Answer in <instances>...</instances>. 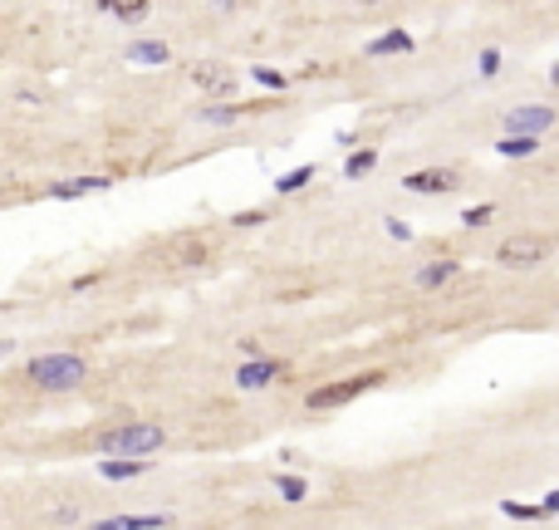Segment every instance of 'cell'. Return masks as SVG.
Returning a JSON list of instances; mask_svg holds the SVG:
<instances>
[{
    "label": "cell",
    "mask_w": 559,
    "mask_h": 530,
    "mask_svg": "<svg viewBox=\"0 0 559 530\" xmlns=\"http://www.w3.org/2000/svg\"><path fill=\"white\" fill-rule=\"evenodd\" d=\"M462 222H466V226H485V222H491V207H466Z\"/></svg>",
    "instance_id": "obj_25"
},
{
    "label": "cell",
    "mask_w": 559,
    "mask_h": 530,
    "mask_svg": "<svg viewBox=\"0 0 559 530\" xmlns=\"http://www.w3.org/2000/svg\"><path fill=\"white\" fill-rule=\"evenodd\" d=\"M383 231H388L392 241H412V226H408V222H398V216H388V222H383Z\"/></svg>",
    "instance_id": "obj_24"
},
{
    "label": "cell",
    "mask_w": 559,
    "mask_h": 530,
    "mask_svg": "<svg viewBox=\"0 0 559 530\" xmlns=\"http://www.w3.org/2000/svg\"><path fill=\"white\" fill-rule=\"evenodd\" d=\"M113 177H69V182H54L50 197L54 202H74V197H89V191H108Z\"/></svg>",
    "instance_id": "obj_9"
},
{
    "label": "cell",
    "mask_w": 559,
    "mask_h": 530,
    "mask_svg": "<svg viewBox=\"0 0 559 530\" xmlns=\"http://www.w3.org/2000/svg\"><path fill=\"white\" fill-rule=\"evenodd\" d=\"M236 118H241V108H236V104H206L197 113V123H206V128H231Z\"/></svg>",
    "instance_id": "obj_15"
},
{
    "label": "cell",
    "mask_w": 559,
    "mask_h": 530,
    "mask_svg": "<svg viewBox=\"0 0 559 530\" xmlns=\"http://www.w3.org/2000/svg\"><path fill=\"white\" fill-rule=\"evenodd\" d=\"M108 11H113L118 20H143V15H148V5H143V0H133V5H108Z\"/></svg>",
    "instance_id": "obj_23"
},
{
    "label": "cell",
    "mask_w": 559,
    "mask_h": 530,
    "mask_svg": "<svg viewBox=\"0 0 559 530\" xmlns=\"http://www.w3.org/2000/svg\"><path fill=\"white\" fill-rule=\"evenodd\" d=\"M251 74H255V84H265V89H285L290 84V74H280V69H265V64H260V69H251Z\"/></svg>",
    "instance_id": "obj_21"
},
{
    "label": "cell",
    "mask_w": 559,
    "mask_h": 530,
    "mask_svg": "<svg viewBox=\"0 0 559 530\" xmlns=\"http://www.w3.org/2000/svg\"><path fill=\"white\" fill-rule=\"evenodd\" d=\"M402 187H408V191H452L456 187V172L452 168H423V172H408Z\"/></svg>",
    "instance_id": "obj_8"
},
{
    "label": "cell",
    "mask_w": 559,
    "mask_h": 530,
    "mask_svg": "<svg viewBox=\"0 0 559 530\" xmlns=\"http://www.w3.org/2000/svg\"><path fill=\"white\" fill-rule=\"evenodd\" d=\"M314 182V162H299L295 172H285V177L275 182V191H299V187H309Z\"/></svg>",
    "instance_id": "obj_17"
},
{
    "label": "cell",
    "mask_w": 559,
    "mask_h": 530,
    "mask_svg": "<svg viewBox=\"0 0 559 530\" xmlns=\"http://www.w3.org/2000/svg\"><path fill=\"white\" fill-rule=\"evenodd\" d=\"M123 59H128V64H167L172 50H167L162 40H133V44L123 50Z\"/></svg>",
    "instance_id": "obj_10"
},
{
    "label": "cell",
    "mask_w": 559,
    "mask_h": 530,
    "mask_svg": "<svg viewBox=\"0 0 559 530\" xmlns=\"http://www.w3.org/2000/svg\"><path fill=\"white\" fill-rule=\"evenodd\" d=\"M191 79H197L201 89H212V94H231V79H226V69L221 64H197V69H191Z\"/></svg>",
    "instance_id": "obj_14"
},
{
    "label": "cell",
    "mask_w": 559,
    "mask_h": 530,
    "mask_svg": "<svg viewBox=\"0 0 559 530\" xmlns=\"http://www.w3.org/2000/svg\"><path fill=\"white\" fill-rule=\"evenodd\" d=\"M275 487H280V496H285L290 506H299V501L309 496V481H305V477H280Z\"/></svg>",
    "instance_id": "obj_19"
},
{
    "label": "cell",
    "mask_w": 559,
    "mask_h": 530,
    "mask_svg": "<svg viewBox=\"0 0 559 530\" xmlns=\"http://www.w3.org/2000/svg\"><path fill=\"white\" fill-rule=\"evenodd\" d=\"M501 511H506L510 520H545V511H540V506H525V501H501Z\"/></svg>",
    "instance_id": "obj_20"
},
{
    "label": "cell",
    "mask_w": 559,
    "mask_h": 530,
    "mask_svg": "<svg viewBox=\"0 0 559 530\" xmlns=\"http://www.w3.org/2000/svg\"><path fill=\"white\" fill-rule=\"evenodd\" d=\"M476 69H481V79H496V69H501V50H481Z\"/></svg>",
    "instance_id": "obj_22"
},
{
    "label": "cell",
    "mask_w": 559,
    "mask_h": 530,
    "mask_svg": "<svg viewBox=\"0 0 559 530\" xmlns=\"http://www.w3.org/2000/svg\"><path fill=\"white\" fill-rule=\"evenodd\" d=\"M456 270H462L456 261H432V265H423V270H417V285H423V290H437V285H446V280H456Z\"/></svg>",
    "instance_id": "obj_13"
},
{
    "label": "cell",
    "mask_w": 559,
    "mask_h": 530,
    "mask_svg": "<svg viewBox=\"0 0 559 530\" xmlns=\"http://www.w3.org/2000/svg\"><path fill=\"white\" fill-rule=\"evenodd\" d=\"M555 108H545V104H525V108H516V113H506V138H540L545 128H555Z\"/></svg>",
    "instance_id": "obj_4"
},
{
    "label": "cell",
    "mask_w": 559,
    "mask_h": 530,
    "mask_svg": "<svg viewBox=\"0 0 559 530\" xmlns=\"http://www.w3.org/2000/svg\"><path fill=\"white\" fill-rule=\"evenodd\" d=\"M540 511H545V516H559V491H549V496L540 501Z\"/></svg>",
    "instance_id": "obj_26"
},
{
    "label": "cell",
    "mask_w": 559,
    "mask_h": 530,
    "mask_svg": "<svg viewBox=\"0 0 559 530\" xmlns=\"http://www.w3.org/2000/svg\"><path fill=\"white\" fill-rule=\"evenodd\" d=\"M280 373H285V363H280V359H251V363H241V369H236V388H245V393L270 388Z\"/></svg>",
    "instance_id": "obj_6"
},
{
    "label": "cell",
    "mask_w": 559,
    "mask_h": 530,
    "mask_svg": "<svg viewBox=\"0 0 559 530\" xmlns=\"http://www.w3.org/2000/svg\"><path fill=\"white\" fill-rule=\"evenodd\" d=\"M162 442H167V433H162L158 423H128V427H108V433L98 437L104 456H123V462H143V456H148V452H158Z\"/></svg>",
    "instance_id": "obj_1"
},
{
    "label": "cell",
    "mask_w": 559,
    "mask_h": 530,
    "mask_svg": "<svg viewBox=\"0 0 559 530\" xmlns=\"http://www.w3.org/2000/svg\"><path fill=\"white\" fill-rule=\"evenodd\" d=\"M412 44L417 40H412L408 30H388V35H378V40H369V54L373 59H383V54H408Z\"/></svg>",
    "instance_id": "obj_12"
},
{
    "label": "cell",
    "mask_w": 559,
    "mask_h": 530,
    "mask_svg": "<svg viewBox=\"0 0 559 530\" xmlns=\"http://www.w3.org/2000/svg\"><path fill=\"white\" fill-rule=\"evenodd\" d=\"M143 472H148V462H123V456H104L98 462V477L104 481H137Z\"/></svg>",
    "instance_id": "obj_11"
},
{
    "label": "cell",
    "mask_w": 559,
    "mask_h": 530,
    "mask_svg": "<svg viewBox=\"0 0 559 530\" xmlns=\"http://www.w3.org/2000/svg\"><path fill=\"white\" fill-rule=\"evenodd\" d=\"M545 255H549V241H545V236H510V241L496 251V261L501 265H540Z\"/></svg>",
    "instance_id": "obj_5"
},
{
    "label": "cell",
    "mask_w": 559,
    "mask_h": 530,
    "mask_svg": "<svg viewBox=\"0 0 559 530\" xmlns=\"http://www.w3.org/2000/svg\"><path fill=\"white\" fill-rule=\"evenodd\" d=\"M265 222V212H241V216H236V226H260Z\"/></svg>",
    "instance_id": "obj_27"
},
{
    "label": "cell",
    "mask_w": 559,
    "mask_h": 530,
    "mask_svg": "<svg viewBox=\"0 0 559 530\" xmlns=\"http://www.w3.org/2000/svg\"><path fill=\"white\" fill-rule=\"evenodd\" d=\"M167 526H172L167 511H152V516H104L89 530H167Z\"/></svg>",
    "instance_id": "obj_7"
},
{
    "label": "cell",
    "mask_w": 559,
    "mask_h": 530,
    "mask_svg": "<svg viewBox=\"0 0 559 530\" xmlns=\"http://www.w3.org/2000/svg\"><path fill=\"white\" fill-rule=\"evenodd\" d=\"M535 148H540V138H501V143H496L501 158H530Z\"/></svg>",
    "instance_id": "obj_18"
},
{
    "label": "cell",
    "mask_w": 559,
    "mask_h": 530,
    "mask_svg": "<svg viewBox=\"0 0 559 530\" xmlns=\"http://www.w3.org/2000/svg\"><path fill=\"white\" fill-rule=\"evenodd\" d=\"M373 168H378V152H373V148H363V152H353V158L344 162V177H353V182H359V177H369Z\"/></svg>",
    "instance_id": "obj_16"
},
{
    "label": "cell",
    "mask_w": 559,
    "mask_h": 530,
    "mask_svg": "<svg viewBox=\"0 0 559 530\" xmlns=\"http://www.w3.org/2000/svg\"><path fill=\"white\" fill-rule=\"evenodd\" d=\"M383 378H388V373H353V378H338V383H329V388H314V393H309V408H314V413H334V408L363 398L369 388H378Z\"/></svg>",
    "instance_id": "obj_3"
},
{
    "label": "cell",
    "mask_w": 559,
    "mask_h": 530,
    "mask_svg": "<svg viewBox=\"0 0 559 530\" xmlns=\"http://www.w3.org/2000/svg\"><path fill=\"white\" fill-rule=\"evenodd\" d=\"M84 373H89V363L79 359V354H44V359L30 363V378L40 383V388H50V393L79 388V383H84Z\"/></svg>",
    "instance_id": "obj_2"
}]
</instances>
